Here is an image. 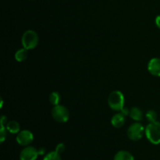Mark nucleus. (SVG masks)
Segmentation results:
<instances>
[{"instance_id":"obj_7","label":"nucleus","mask_w":160,"mask_h":160,"mask_svg":"<svg viewBox=\"0 0 160 160\" xmlns=\"http://www.w3.org/2000/svg\"><path fill=\"white\" fill-rule=\"evenodd\" d=\"M39 156L38 150L33 146H26L20 153V160H36Z\"/></svg>"},{"instance_id":"obj_17","label":"nucleus","mask_w":160,"mask_h":160,"mask_svg":"<svg viewBox=\"0 0 160 160\" xmlns=\"http://www.w3.org/2000/svg\"><path fill=\"white\" fill-rule=\"evenodd\" d=\"M6 128L5 127V125H1V130H0V142L1 143H2L6 138Z\"/></svg>"},{"instance_id":"obj_21","label":"nucleus","mask_w":160,"mask_h":160,"mask_svg":"<svg viewBox=\"0 0 160 160\" xmlns=\"http://www.w3.org/2000/svg\"><path fill=\"white\" fill-rule=\"evenodd\" d=\"M156 26H157L158 28H159V29H160V15L157 16V17H156Z\"/></svg>"},{"instance_id":"obj_1","label":"nucleus","mask_w":160,"mask_h":160,"mask_svg":"<svg viewBox=\"0 0 160 160\" xmlns=\"http://www.w3.org/2000/svg\"><path fill=\"white\" fill-rule=\"evenodd\" d=\"M145 134L148 142L153 145L160 144V122L149 123L145 127Z\"/></svg>"},{"instance_id":"obj_13","label":"nucleus","mask_w":160,"mask_h":160,"mask_svg":"<svg viewBox=\"0 0 160 160\" xmlns=\"http://www.w3.org/2000/svg\"><path fill=\"white\" fill-rule=\"evenodd\" d=\"M28 56V50L24 48H20L15 53V59L17 62H23Z\"/></svg>"},{"instance_id":"obj_3","label":"nucleus","mask_w":160,"mask_h":160,"mask_svg":"<svg viewBox=\"0 0 160 160\" xmlns=\"http://www.w3.org/2000/svg\"><path fill=\"white\" fill-rule=\"evenodd\" d=\"M38 35L33 30H28L23 34L21 38V43L23 48L28 50L34 49L38 44Z\"/></svg>"},{"instance_id":"obj_9","label":"nucleus","mask_w":160,"mask_h":160,"mask_svg":"<svg viewBox=\"0 0 160 160\" xmlns=\"http://www.w3.org/2000/svg\"><path fill=\"white\" fill-rule=\"evenodd\" d=\"M126 117L122 112L115 114L111 119V124L115 128H120L124 125Z\"/></svg>"},{"instance_id":"obj_11","label":"nucleus","mask_w":160,"mask_h":160,"mask_svg":"<svg viewBox=\"0 0 160 160\" xmlns=\"http://www.w3.org/2000/svg\"><path fill=\"white\" fill-rule=\"evenodd\" d=\"M113 160H134V156L128 151L121 150L116 153Z\"/></svg>"},{"instance_id":"obj_16","label":"nucleus","mask_w":160,"mask_h":160,"mask_svg":"<svg viewBox=\"0 0 160 160\" xmlns=\"http://www.w3.org/2000/svg\"><path fill=\"white\" fill-rule=\"evenodd\" d=\"M145 117H146L147 120H148L149 123H152V122L157 121V113L156 112V111L154 110H148V112L145 113Z\"/></svg>"},{"instance_id":"obj_12","label":"nucleus","mask_w":160,"mask_h":160,"mask_svg":"<svg viewBox=\"0 0 160 160\" xmlns=\"http://www.w3.org/2000/svg\"><path fill=\"white\" fill-rule=\"evenodd\" d=\"M6 128L7 131H9L10 134H18L20 131V123L15 120L8 122L6 124Z\"/></svg>"},{"instance_id":"obj_10","label":"nucleus","mask_w":160,"mask_h":160,"mask_svg":"<svg viewBox=\"0 0 160 160\" xmlns=\"http://www.w3.org/2000/svg\"><path fill=\"white\" fill-rule=\"evenodd\" d=\"M130 117L132 120H134V121L139 122L141 120H142L143 119V112H142V109L138 107H136V106H134V107L131 108L130 109Z\"/></svg>"},{"instance_id":"obj_14","label":"nucleus","mask_w":160,"mask_h":160,"mask_svg":"<svg viewBox=\"0 0 160 160\" xmlns=\"http://www.w3.org/2000/svg\"><path fill=\"white\" fill-rule=\"evenodd\" d=\"M49 101L52 106H57L59 105L61 101V96L59 92H52L49 95Z\"/></svg>"},{"instance_id":"obj_5","label":"nucleus","mask_w":160,"mask_h":160,"mask_svg":"<svg viewBox=\"0 0 160 160\" xmlns=\"http://www.w3.org/2000/svg\"><path fill=\"white\" fill-rule=\"evenodd\" d=\"M52 116L58 123H66L70 119V112L67 108L60 104L52 108Z\"/></svg>"},{"instance_id":"obj_19","label":"nucleus","mask_w":160,"mask_h":160,"mask_svg":"<svg viewBox=\"0 0 160 160\" xmlns=\"http://www.w3.org/2000/svg\"><path fill=\"white\" fill-rule=\"evenodd\" d=\"M120 112H122L125 117H127V116L130 115V109H128L127 107H123V109H121V111H120Z\"/></svg>"},{"instance_id":"obj_18","label":"nucleus","mask_w":160,"mask_h":160,"mask_svg":"<svg viewBox=\"0 0 160 160\" xmlns=\"http://www.w3.org/2000/svg\"><path fill=\"white\" fill-rule=\"evenodd\" d=\"M66 149V146L63 143H59L56 147V151L58 153L61 154V153L63 152Z\"/></svg>"},{"instance_id":"obj_2","label":"nucleus","mask_w":160,"mask_h":160,"mask_svg":"<svg viewBox=\"0 0 160 160\" xmlns=\"http://www.w3.org/2000/svg\"><path fill=\"white\" fill-rule=\"evenodd\" d=\"M124 95L120 91H113L108 97V104L114 111H121L124 107Z\"/></svg>"},{"instance_id":"obj_8","label":"nucleus","mask_w":160,"mask_h":160,"mask_svg":"<svg viewBox=\"0 0 160 160\" xmlns=\"http://www.w3.org/2000/svg\"><path fill=\"white\" fill-rule=\"evenodd\" d=\"M148 70L152 75L160 77V58H152L148 63Z\"/></svg>"},{"instance_id":"obj_20","label":"nucleus","mask_w":160,"mask_h":160,"mask_svg":"<svg viewBox=\"0 0 160 160\" xmlns=\"http://www.w3.org/2000/svg\"><path fill=\"white\" fill-rule=\"evenodd\" d=\"M38 154L40 155V156H43V155L45 154V148H38Z\"/></svg>"},{"instance_id":"obj_4","label":"nucleus","mask_w":160,"mask_h":160,"mask_svg":"<svg viewBox=\"0 0 160 160\" xmlns=\"http://www.w3.org/2000/svg\"><path fill=\"white\" fill-rule=\"evenodd\" d=\"M145 128L139 122H135L130 125L128 129V136L130 140L139 141L143 138L145 134Z\"/></svg>"},{"instance_id":"obj_6","label":"nucleus","mask_w":160,"mask_h":160,"mask_svg":"<svg viewBox=\"0 0 160 160\" xmlns=\"http://www.w3.org/2000/svg\"><path fill=\"white\" fill-rule=\"evenodd\" d=\"M16 141H17V144L21 146H28L34 141V134L28 130H23L17 134V137H16Z\"/></svg>"},{"instance_id":"obj_15","label":"nucleus","mask_w":160,"mask_h":160,"mask_svg":"<svg viewBox=\"0 0 160 160\" xmlns=\"http://www.w3.org/2000/svg\"><path fill=\"white\" fill-rule=\"evenodd\" d=\"M61 154L58 153L57 152L52 151L50 152L47 153L45 156H44L43 160H61Z\"/></svg>"}]
</instances>
